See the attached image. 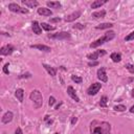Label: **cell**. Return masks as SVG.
<instances>
[{
    "label": "cell",
    "mask_w": 134,
    "mask_h": 134,
    "mask_svg": "<svg viewBox=\"0 0 134 134\" xmlns=\"http://www.w3.org/2000/svg\"><path fill=\"white\" fill-rule=\"evenodd\" d=\"M90 132L91 134H110L111 133V125L107 121L100 120H92L90 124Z\"/></svg>",
    "instance_id": "cell-1"
},
{
    "label": "cell",
    "mask_w": 134,
    "mask_h": 134,
    "mask_svg": "<svg viewBox=\"0 0 134 134\" xmlns=\"http://www.w3.org/2000/svg\"><path fill=\"white\" fill-rule=\"evenodd\" d=\"M114 37H115V32H114L113 30H109V31H107L104 36H102L100 38H98L97 40H95L94 42H92V43L90 44V48H97L98 46L103 45L104 43L109 42V41H111L112 39H114Z\"/></svg>",
    "instance_id": "cell-2"
},
{
    "label": "cell",
    "mask_w": 134,
    "mask_h": 134,
    "mask_svg": "<svg viewBox=\"0 0 134 134\" xmlns=\"http://www.w3.org/2000/svg\"><path fill=\"white\" fill-rule=\"evenodd\" d=\"M29 98L32 102L34 107L36 109H39L40 107H42V105H43V96H42V94H41V92L39 90H32L30 92Z\"/></svg>",
    "instance_id": "cell-3"
},
{
    "label": "cell",
    "mask_w": 134,
    "mask_h": 134,
    "mask_svg": "<svg viewBox=\"0 0 134 134\" xmlns=\"http://www.w3.org/2000/svg\"><path fill=\"white\" fill-rule=\"evenodd\" d=\"M49 39H55V40H66L70 38V34L68 31H60L55 34H49L47 36Z\"/></svg>",
    "instance_id": "cell-4"
},
{
    "label": "cell",
    "mask_w": 134,
    "mask_h": 134,
    "mask_svg": "<svg viewBox=\"0 0 134 134\" xmlns=\"http://www.w3.org/2000/svg\"><path fill=\"white\" fill-rule=\"evenodd\" d=\"M8 9L14 12V13H19V14H28V9L27 8H23L20 5H18L17 3H9L8 4Z\"/></svg>",
    "instance_id": "cell-5"
},
{
    "label": "cell",
    "mask_w": 134,
    "mask_h": 134,
    "mask_svg": "<svg viewBox=\"0 0 134 134\" xmlns=\"http://www.w3.org/2000/svg\"><path fill=\"white\" fill-rule=\"evenodd\" d=\"M100 88H102V84L100 83H93L87 89V94L88 95H95L99 91Z\"/></svg>",
    "instance_id": "cell-6"
},
{
    "label": "cell",
    "mask_w": 134,
    "mask_h": 134,
    "mask_svg": "<svg viewBox=\"0 0 134 134\" xmlns=\"http://www.w3.org/2000/svg\"><path fill=\"white\" fill-rule=\"evenodd\" d=\"M14 50H15V47L12 44H7V45L1 47L0 53H1V55H8V54H12L14 52Z\"/></svg>",
    "instance_id": "cell-7"
},
{
    "label": "cell",
    "mask_w": 134,
    "mask_h": 134,
    "mask_svg": "<svg viewBox=\"0 0 134 134\" xmlns=\"http://www.w3.org/2000/svg\"><path fill=\"white\" fill-rule=\"evenodd\" d=\"M97 79L100 81V82H107L108 81V76H107V73H106V68L105 67H100L97 69Z\"/></svg>",
    "instance_id": "cell-8"
},
{
    "label": "cell",
    "mask_w": 134,
    "mask_h": 134,
    "mask_svg": "<svg viewBox=\"0 0 134 134\" xmlns=\"http://www.w3.org/2000/svg\"><path fill=\"white\" fill-rule=\"evenodd\" d=\"M105 54H106V50L100 49V50H96V51H94V52H92V53L87 54V58H88L89 60L96 61V60L98 59V57H99V55H105Z\"/></svg>",
    "instance_id": "cell-9"
},
{
    "label": "cell",
    "mask_w": 134,
    "mask_h": 134,
    "mask_svg": "<svg viewBox=\"0 0 134 134\" xmlns=\"http://www.w3.org/2000/svg\"><path fill=\"white\" fill-rule=\"evenodd\" d=\"M81 15H82V13H81L80 10H76V12H73L72 14H70V15H67V16L64 18V20H65L66 22H72V21H74L75 19L80 18Z\"/></svg>",
    "instance_id": "cell-10"
},
{
    "label": "cell",
    "mask_w": 134,
    "mask_h": 134,
    "mask_svg": "<svg viewBox=\"0 0 134 134\" xmlns=\"http://www.w3.org/2000/svg\"><path fill=\"white\" fill-rule=\"evenodd\" d=\"M67 94H68L73 100H75L76 103L80 102V97L77 96V94H76V92H75V90H74V88H73L72 86H68V87H67Z\"/></svg>",
    "instance_id": "cell-11"
},
{
    "label": "cell",
    "mask_w": 134,
    "mask_h": 134,
    "mask_svg": "<svg viewBox=\"0 0 134 134\" xmlns=\"http://www.w3.org/2000/svg\"><path fill=\"white\" fill-rule=\"evenodd\" d=\"M30 48H36L38 50H41V51H46V52H49L51 50V48L47 45H43V44H35V45H30Z\"/></svg>",
    "instance_id": "cell-12"
},
{
    "label": "cell",
    "mask_w": 134,
    "mask_h": 134,
    "mask_svg": "<svg viewBox=\"0 0 134 134\" xmlns=\"http://www.w3.org/2000/svg\"><path fill=\"white\" fill-rule=\"evenodd\" d=\"M13 117H14V114L12 111H7L4 113V115L2 116V122L3 124H8L13 120Z\"/></svg>",
    "instance_id": "cell-13"
},
{
    "label": "cell",
    "mask_w": 134,
    "mask_h": 134,
    "mask_svg": "<svg viewBox=\"0 0 134 134\" xmlns=\"http://www.w3.org/2000/svg\"><path fill=\"white\" fill-rule=\"evenodd\" d=\"M31 28H32L34 34H36V35H41V34H42V27H41V25L38 23V21H34V22L31 23Z\"/></svg>",
    "instance_id": "cell-14"
},
{
    "label": "cell",
    "mask_w": 134,
    "mask_h": 134,
    "mask_svg": "<svg viewBox=\"0 0 134 134\" xmlns=\"http://www.w3.org/2000/svg\"><path fill=\"white\" fill-rule=\"evenodd\" d=\"M22 3L29 8H32V7H36L39 5V2L36 0H22Z\"/></svg>",
    "instance_id": "cell-15"
},
{
    "label": "cell",
    "mask_w": 134,
    "mask_h": 134,
    "mask_svg": "<svg viewBox=\"0 0 134 134\" xmlns=\"http://www.w3.org/2000/svg\"><path fill=\"white\" fill-rule=\"evenodd\" d=\"M38 14L39 15H42V16H51L52 15V12L50 10V8H47V7H40L38 8Z\"/></svg>",
    "instance_id": "cell-16"
},
{
    "label": "cell",
    "mask_w": 134,
    "mask_h": 134,
    "mask_svg": "<svg viewBox=\"0 0 134 134\" xmlns=\"http://www.w3.org/2000/svg\"><path fill=\"white\" fill-rule=\"evenodd\" d=\"M15 95H16L17 99H18L20 103H22V102H23V97H24V90H23L22 88H18V89L15 91Z\"/></svg>",
    "instance_id": "cell-17"
},
{
    "label": "cell",
    "mask_w": 134,
    "mask_h": 134,
    "mask_svg": "<svg viewBox=\"0 0 134 134\" xmlns=\"http://www.w3.org/2000/svg\"><path fill=\"white\" fill-rule=\"evenodd\" d=\"M106 3H107V0H95L91 3V8H98Z\"/></svg>",
    "instance_id": "cell-18"
},
{
    "label": "cell",
    "mask_w": 134,
    "mask_h": 134,
    "mask_svg": "<svg viewBox=\"0 0 134 134\" xmlns=\"http://www.w3.org/2000/svg\"><path fill=\"white\" fill-rule=\"evenodd\" d=\"M43 67L45 68V70L51 75V76H55V73H57V70L53 68V67H51L50 65H47V64H43Z\"/></svg>",
    "instance_id": "cell-19"
},
{
    "label": "cell",
    "mask_w": 134,
    "mask_h": 134,
    "mask_svg": "<svg viewBox=\"0 0 134 134\" xmlns=\"http://www.w3.org/2000/svg\"><path fill=\"white\" fill-rule=\"evenodd\" d=\"M46 5L48 7H50V8H60L62 6V4L59 1H47Z\"/></svg>",
    "instance_id": "cell-20"
},
{
    "label": "cell",
    "mask_w": 134,
    "mask_h": 134,
    "mask_svg": "<svg viewBox=\"0 0 134 134\" xmlns=\"http://www.w3.org/2000/svg\"><path fill=\"white\" fill-rule=\"evenodd\" d=\"M110 58H111V60H112L114 63H118V62L121 61V55H120V53H118V52H112L111 55H110Z\"/></svg>",
    "instance_id": "cell-21"
},
{
    "label": "cell",
    "mask_w": 134,
    "mask_h": 134,
    "mask_svg": "<svg viewBox=\"0 0 134 134\" xmlns=\"http://www.w3.org/2000/svg\"><path fill=\"white\" fill-rule=\"evenodd\" d=\"M106 16V10L102 9V10H98V12H94L92 14V17L95 18V19H98V18H104Z\"/></svg>",
    "instance_id": "cell-22"
},
{
    "label": "cell",
    "mask_w": 134,
    "mask_h": 134,
    "mask_svg": "<svg viewBox=\"0 0 134 134\" xmlns=\"http://www.w3.org/2000/svg\"><path fill=\"white\" fill-rule=\"evenodd\" d=\"M112 26H113V24L108 22V23H100V24L96 25L95 28L96 29H106V28H111Z\"/></svg>",
    "instance_id": "cell-23"
},
{
    "label": "cell",
    "mask_w": 134,
    "mask_h": 134,
    "mask_svg": "<svg viewBox=\"0 0 134 134\" xmlns=\"http://www.w3.org/2000/svg\"><path fill=\"white\" fill-rule=\"evenodd\" d=\"M40 25H41V27H42L44 30H46V31H49V30H54V29H55V27H54V26H51V25H49L48 23H45V22L41 23Z\"/></svg>",
    "instance_id": "cell-24"
},
{
    "label": "cell",
    "mask_w": 134,
    "mask_h": 134,
    "mask_svg": "<svg viewBox=\"0 0 134 134\" xmlns=\"http://www.w3.org/2000/svg\"><path fill=\"white\" fill-rule=\"evenodd\" d=\"M107 102H108V97L106 95L102 96L100 99H99V106L103 107V108H106L107 107Z\"/></svg>",
    "instance_id": "cell-25"
},
{
    "label": "cell",
    "mask_w": 134,
    "mask_h": 134,
    "mask_svg": "<svg viewBox=\"0 0 134 134\" xmlns=\"http://www.w3.org/2000/svg\"><path fill=\"white\" fill-rule=\"evenodd\" d=\"M71 80H72L75 84H82V82H83V79H82L81 76H79V75H75V74H72V75H71Z\"/></svg>",
    "instance_id": "cell-26"
},
{
    "label": "cell",
    "mask_w": 134,
    "mask_h": 134,
    "mask_svg": "<svg viewBox=\"0 0 134 134\" xmlns=\"http://www.w3.org/2000/svg\"><path fill=\"white\" fill-rule=\"evenodd\" d=\"M114 111H118V112H122L126 110V106L125 105H117V106H114L113 107Z\"/></svg>",
    "instance_id": "cell-27"
},
{
    "label": "cell",
    "mask_w": 134,
    "mask_h": 134,
    "mask_svg": "<svg viewBox=\"0 0 134 134\" xmlns=\"http://www.w3.org/2000/svg\"><path fill=\"white\" fill-rule=\"evenodd\" d=\"M125 67H126V69L130 72V73H134V65H132V64H130V63H127L126 65H125Z\"/></svg>",
    "instance_id": "cell-28"
},
{
    "label": "cell",
    "mask_w": 134,
    "mask_h": 134,
    "mask_svg": "<svg viewBox=\"0 0 134 134\" xmlns=\"http://www.w3.org/2000/svg\"><path fill=\"white\" fill-rule=\"evenodd\" d=\"M132 40H134V30L125 37V41H132Z\"/></svg>",
    "instance_id": "cell-29"
},
{
    "label": "cell",
    "mask_w": 134,
    "mask_h": 134,
    "mask_svg": "<svg viewBox=\"0 0 134 134\" xmlns=\"http://www.w3.org/2000/svg\"><path fill=\"white\" fill-rule=\"evenodd\" d=\"M54 103H55V98H54L53 96H49V99H48V105L51 107V106H53V105H54Z\"/></svg>",
    "instance_id": "cell-30"
},
{
    "label": "cell",
    "mask_w": 134,
    "mask_h": 134,
    "mask_svg": "<svg viewBox=\"0 0 134 134\" xmlns=\"http://www.w3.org/2000/svg\"><path fill=\"white\" fill-rule=\"evenodd\" d=\"M8 66H9V63H6L4 66H3V72L5 74H9V71H8Z\"/></svg>",
    "instance_id": "cell-31"
},
{
    "label": "cell",
    "mask_w": 134,
    "mask_h": 134,
    "mask_svg": "<svg viewBox=\"0 0 134 134\" xmlns=\"http://www.w3.org/2000/svg\"><path fill=\"white\" fill-rule=\"evenodd\" d=\"M73 28H74V29H75V28L83 29V28H85V25H83V24H81V23H76V24L73 25Z\"/></svg>",
    "instance_id": "cell-32"
},
{
    "label": "cell",
    "mask_w": 134,
    "mask_h": 134,
    "mask_svg": "<svg viewBox=\"0 0 134 134\" xmlns=\"http://www.w3.org/2000/svg\"><path fill=\"white\" fill-rule=\"evenodd\" d=\"M97 65H98V62H97V61H94V62H89V63H88V66H90V67L97 66Z\"/></svg>",
    "instance_id": "cell-33"
},
{
    "label": "cell",
    "mask_w": 134,
    "mask_h": 134,
    "mask_svg": "<svg viewBox=\"0 0 134 134\" xmlns=\"http://www.w3.org/2000/svg\"><path fill=\"white\" fill-rule=\"evenodd\" d=\"M31 76V74L30 73H25V74H21V75H19V79H24V77H30Z\"/></svg>",
    "instance_id": "cell-34"
},
{
    "label": "cell",
    "mask_w": 134,
    "mask_h": 134,
    "mask_svg": "<svg viewBox=\"0 0 134 134\" xmlns=\"http://www.w3.org/2000/svg\"><path fill=\"white\" fill-rule=\"evenodd\" d=\"M44 120H45V121H46L48 125H50V124L52 122V120H51V119H49V116H48V115H46V116L44 117Z\"/></svg>",
    "instance_id": "cell-35"
},
{
    "label": "cell",
    "mask_w": 134,
    "mask_h": 134,
    "mask_svg": "<svg viewBox=\"0 0 134 134\" xmlns=\"http://www.w3.org/2000/svg\"><path fill=\"white\" fill-rule=\"evenodd\" d=\"M49 21H50V23H54V22H60L61 19L60 18H53V19H50Z\"/></svg>",
    "instance_id": "cell-36"
},
{
    "label": "cell",
    "mask_w": 134,
    "mask_h": 134,
    "mask_svg": "<svg viewBox=\"0 0 134 134\" xmlns=\"http://www.w3.org/2000/svg\"><path fill=\"white\" fill-rule=\"evenodd\" d=\"M76 121H77V117L72 116V118H71V125H75V124H76Z\"/></svg>",
    "instance_id": "cell-37"
},
{
    "label": "cell",
    "mask_w": 134,
    "mask_h": 134,
    "mask_svg": "<svg viewBox=\"0 0 134 134\" xmlns=\"http://www.w3.org/2000/svg\"><path fill=\"white\" fill-rule=\"evenodd\" d=\"M15 134H23V132H22V130H21V128H17L16 129V131H15Z\"/></svg>",
    "instance_id": "cell-38"
},
{
    "label": "cell",
    "mask_w": 134,
    "mask_h": 134,
    "mask_svg": "<svg viewBox=\"0 0 134 134\" xmlns=\"http://www.w3.org/2000/svg\"><path fill=\"white\" fill-rule=\"evenodd\" d=\"M130 112H131V113H134V105L130 108Z\"/></svg>",
    "instance_id": "cell-39"
},
{
    "label": "cell",
    "mask_w": 134,
    "mask_h": 134,
    "mask_svg": "<svg viewBox=\"0 0 134 134\" xmlns=\"http://www.w3.org/2000/svg\"><path fill=\"white\" fill-rule=\"evenodd\" d=\"M60 106H61V104H59V105H57V106H55V109H57V110H58V109H59V108H60Z\"/></svg>",
    "instance_id": "cell-40"
},
{
    "label": "cell",
    "mask_w": 134,
    "mask_h": 134,
    "mask_svg": "<svg viewBox=\"0 0 134 134\" xmlns=\"http://www.w3.org/2000/svg\"><path fill=\"white\" fill-rule=\"evenodd\" d=\"M131 96H133L134 97V89L132 90V92H131Z\"/></svg>",
    "instance_id": "cell-41"
},
{
    "label": "cell",
    "mask_w": 134,
    "mask_h": 134,
    "mask_svg": "<svg viewBox=\"0 0 134 134\" xmlns=\"http://www.w3.org/2000/svg\"><path fill=\"white\" fill-rule=\"evenodd\" d=\"M54 134H60V133H58V132H55V133H54Z\"/></svg>",
    "instance_id": "cell-42"
}]
</instances>
